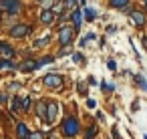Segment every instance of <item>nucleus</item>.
<instances>
[{"instance_id":"obj_3","label":"nucleus","mask_w":147,"mask_h":139,"mask_svg":"<svg viewBox=\"0 0 147 139\" xmlns=\"http://www.w3.org/2000/svg\"><path fill=\"white\" fill-rule=\"evenodd\" d=\"M0 6L10 14H18L20 12V2L18 0H0Z\"/></svg>"},{"instance_id":"obj_30","label":"nucleus","mask_w":147,"mask_h":139,"mask_svg":"<svg viewBox=\"0 0 147 139\" xmlns=\"http://www.w3.org/2000/svg\"><path fill=\"white\" fill-rule=\"evenodd\" d=\"M0 103H6V95H4V93L0 95Z\"/></svg>"},{"instance_id":"obj_17","label":"nucleus","mask_w":147,"mask_h":139,"mask_svg":"<svg viewBox=\"0 0 147 139\" xmlns=\"http://www.w3.org/2000/svg\"><path fill=\"white\" fill-rule=\"evenodd\" d=\"M18 107H20V97H14V99L10 101V109H12V113L18 111Z\"/></svg>"},{"instance_id":"obj_32","label":"nucleus","mask_w":147,"mask_h":139,"mask_svg":"<svg viewBox=\"0 0 147 139\" xmlns=\"http://www.w3.org/2000/svg\"><path fill=\"white\" fill-rule=\"evenodd\" d=\"M145 6H147V0H145Z\"/></svg>"},{"instance_id":"obj_5","label":"nucleus","mask_w":147,"mask_h":139,"mask_svg":"<svg viewBox=\"0 0 147 139\" xmlns=\"http://www.w3.org/2000/svg\"><path fill=\"white\" fill-rule=\"evenodd\" d=\"M28 30H30V28H28L26 24H16V26L10 28V36H14V38H22Z\"/></svg>"},{"instance_id":"obj_31","label":"nucleus","mask_w":147,"mask_h":139,"mask_svg":"<svg viewBox=\"0 0 147 139\" xmlns=\"http://www.w3.org/2000/svg\"><path fill=\"white\" fill-rule=\"evenodd\" d=\"M81 4H87V0H81Z\"/></svg>"},{"instance_id":"obj_11","label":"nucleus","mask_w":147,"mask_h":139,"mask_svg":"<svg viewBox=\"0 0 147 139\" xmlns=\"http://www.w3.org/2000/svg\"><path fill=\"white\" fill-rule=\"evenodd\" d=\"M71 18H73V24H75V28H81V22H83V12H81V10H75Z\"/></svg>"},{"instance_id":"obj_7","label":"nucleus","mask_w":147,"mask_h":139,"mask_svg":"<svg viewBox=\"0 0 147 139\" xmlns=\"http://www.w3.org/2000/svg\"><path fill=\"white\" fill-rule=\"evenodd\" d=\"M16 135H18V139H28V127L24 125V123H18L16 125Z\"/></svg>"},{"instance_id":"obj_28","label":"nucleus","mask_w":147,"mask_h":139,"mask_svg":"<svg viewBox=\"0 0 147 139\" xmlns=\"http://www.w3.org/2000/svg\"><path fill=\"white\" fill-rule=\"evenodd\" d=\"M101 89H105V91H113V85H107V83H103V85H101Z\"/></svg>"},{"instance_id":"obj_29","label":"nucleus","mask_w":147,"mask_h":139,"mask_svg":"<svg viewBox=\"0 0 147 139\" xmlns=\"http://www.w3.org/2000/svg\"><path fill=\"white\" fill-rule=\"evenodd\" d=\"M85 91H87V89H85V85H83V83H79V93H81V95H85Z\"/></svg>"},{"instance_id":"obj_21","label":"nucleus","mask_w":147,"mask_h":139,"mask_svg":"<svg viewBox=\"0 0 147 139\" xmlns=\"http://www.w3.org/2000/svg\"><path fill=\"white\" fill-rule=\"evenodd\" d=\"M49 40H51L49 36H47V38H40V40H36V43H34V47H36V49H38V47H45V45H49Z\"/></svg>"},{"instance_id":"obj_27","label":"nucleus","mask_w":147,"mask_h":139,"mask_svg":"<svg viewBox=\"0 0 147 139\" xmlns=\"http://www.w3.org/2000/svg\"><path fill=\"white\" fill-rule=\"evenodd\" d=\"M75 2H77V0H63L65 6H75Z\"/></svg>"},{"instance_id":"obj_8","label":"nucleus","mask_w":147,"mask_h":139,"mask_svg":"<svg viewBox=\"0 0 147 139\" xmlns=\"http://www.w3.org/2000/svg\"><path fill=\"white\" fill-rule=\"evenodd\" d=\"M0 53H2V57H6V59L14 57V49L8 47V45H4V43H0Z\"/></svg>"},{"instance_id":"obj_13","label":"nucleus","mask_w":147,"mask_h":139,"mask_svg":"<svg viewBox=\"0 0 147 139\" xmlns=\"http://www.w3.org/2000/svg\"><path fill=\"white\" fill-rule=\"evenodd\" d=\"M34 69H38V63H36V61H26V63H24V67H22V71H24V73L34 71Z\"/></svg>"},{"instance_id":"obj_6","label":"nucleus","mask_w":147,"mask_h":139,"mask_svg":"<svg viewBox=\"0 0 147 139\" xmlns=\"http://www.w3.org/2000/svg\"><path fill=\"white\" fill-rule=\"evenodd\" d=\"M47 111H49L47 121H49V123H53V121L57 119V115H59V105H57V103H49V105H47Z\"/></svg>"},{"instance_id":"obj_22","label":"nucleus","mask_w":147,"mask_h":139,"mask_svg":"<svg viewBox=\"0 0 147 139\" xmlns=\"http://www.w3.org/2000/svg\"><path fill=\"white\" fill-rule=\"evenodd\" d=\"M95 133H97V129H95V127H89V131H87L85 139H93V137H95Z\"/></svg>"},{"instance_id":"obj_18","label":"nucleus","mask_w":147,"mask_h":139,"mask_svg":"<svg viewBox=\"0 0 147 139\" xmlns=\"http://www.w3.org/2000/svg\"><path fill=\"white\" fill-rule=\"evenodd\" d=\"M0 69H14V65L8 59H2V61H0Z\"/></svg>"},{"instance_id":"obj_23","label":"nucleus","mask_w":147,"mask_h":139,"mask_svg":"<svg viewBox=\"0 0 147 139\" xmlns=\"http://www.w3.org/2000/svg\"><path fill=\"white\" fill-rule=\"evenodd\" d=\"M40 2H42L45 10H51V6H53V2H55V0H40Z\"/></svg>"},{"instance_id":"obj_1","label":"nucleus","mask_w":147,"mask_h":139,"mask_svg":"<svg viewBox=\"0 0 147 139\" xmlns=\"http://www.w3.org/2000/svg\"><path fill=\"white\" fill-rule=\"evenodd\" d=\"M63 133H65L67 137H75V135L79 133V121H77L75 117H69V119H65Z\"/></svg>"},{"instance_id":"obj_14","label":"nucleus","mask_w":147,"mask_h":139,"mask_svg":"<svg viewBox=\"0 0 147 139\" xmlns=\"http://www.w3.org/2000/svg\"><path fill=\"white\" fill-rule=\"evenodd\" d=\"M129 0H111V8H125Z\"/></svg>"},{"instance_id":"obj_10","label":"nucleus","mask_w":147,"mask_h":139,"mask_svg":"<svg viewBox=\"0 0 147 139\" xmlns=\"http://www.w3.org/2000/svg\"><path fill=\"white\" fill-rule=\"evenodd\" d=\"M131 20H133V24H135V26H143L145 16H143L141 12H131Z\"/></svg>"},{"instance_id":"obj_33","label":"nucleus","mask_w":147,"mask_h":139,"mask_svg":"<svg viewBox=\"0 0 147 139\" xmlns=\"http://www.w3.org/2000/svg\"><path fill=\"white\" fill-rule=\"evenodd\" d=\"M145 139H147V135H145Z\"/></svg>"},{"instance_id":"obj_24","label":"nucleus","mask_w":147,"mask_h":139,"mask_svg":"<svg viewBox=\"0 0 147 139\" xmlns=\"http://www.w3.org/2000/svg\"><path fill=\"white\" fill-rule=\"evenodd\" d=\"M28 139H42V133H40V131H34V133L28 135Z\"/></svg>"},{"instance_id":"obj_9","label":"nucleus","mask_w":147,"mask_h":139,"mask_svg":"<svg viewBox=\"0 0 147 139\" xmlns=\"http://www.w3.org/2000/svg\"><path fill=\"white\" fill-rule=\"evenodd\" d=\"M40 20H42L45 24H51V22L55 20V14H53V10H42V12H40Z\"/></svg>"},{"instance_id":"obj_19","label":"nucleus","mask_w":147,"mask_h":139,"mask_svg":"<svg viewBox=\"0 0 147 139\" xmlns=\"http://www.w3.org/2000/svg\"><path fill=\"white\" fill-rule=\"evenodd\" d=\"M30 103H32V101H30V97H24V99H20V107H22L24 111L30 107Z\"/></svg>"},{"instance_id":"obj_12","label":"nucleus","mask_w":147,"mask_h":139,"mask_svg":"<svg viewBox=\"0 0 147 139\" xmlns=\"http://www.w3.org/2000/svg\"><path fill=\"white\" fill-rule=\"evenodd\" d=\"M36 115H38V117H45V115H47V103H45V101H38V103H36Z\"/></svg>"},{"instance_id":"obj_2","label":"nucleus","mask_w":147,"mask_h":139,"mask_svg":"<svg viewBox=\"0 0 147 139\" xmlns=\"http://www.w3.org/2000/svg\"><path fill=\"white\" fill-rule=\"evenodd\" d=\"M73 34H75V28H71V26H63V28L59 30V40H61V45L67 47V45L73 40Z\"/></svg>"},{"instance_id":"obj_26","label":"nucleus","mask_w":147,"mask_h":139,"mask_svg":"<svg viewBox=\"0 0 147 139\" xmlns=\"http://www.w3.org/2000/svg\"><path fill=\"white\" fill-rule=\"evenodd\" d=\"M107 67H109L111 71H115V69H117V63H115V61H109V63H107Z\"/></svg>"},{"instance_id":"obj_25","label":"nucleus","mask_w":147,"mask_h":139,"mask_svg":"<svg viewBox=\"0 0 147 139\" xmlns=\"http://www.w3.org/2000/svg\"><path fill=\"white\" fill-rule=\"evenodd\" d=\"M73 61H75V63H83V55H79V53L73 55Z\"/></svg>"},{"instance_id":"obj_16","label":"nucleus","mask_w":147,"mask_h":139,"mask_svg":"<svg viewBox=\"0 0 147 139\" xmlns=\"http://www.w3.org/2000/svg\"><path fill=\"white\" fill-rule=\"evenodd\" d=\"M135 81H137V85H139V87H141L143 91H147V81H145V79H143L141 75H135Z\"/></svg>"},{"instance_id":"obj_4","label":"nucleus","mask_w":147,"mask_h":139,"mask_svg":"<svg viewBox=\"0 0 147 139\" xmlns=\"http://www.w3.org/2000/svg\"><path fill=\"white\" fill-rule=\"evenodd\" d=\"M42 81H45V85H47V87H53V89H55V87H61V85H63V77H61V75H55V73L47 75V77H45Z\"/></svg>"},{"instance_id":"obj_20","label":"nucleus","mask_w":147,"mask_h":139,"mask_svg":"<svg viewBox=\"0 0 147 139\" xmlns=\"http://www.w3.org/2000/svg\"><path fill=\"white\" fill-rule=\"evenodd\" d=\"M63 10H65V4H63V2H61V4H57V6H55V8H53V14H61V12H63Z\"/></svg>"},{"instance_id":"obj_15","label":"nucleus","mask_w":147,"mask_h":139,"mask_svg":"<svg viewBox=\"0 0 147 139\" xmlns=\"http://www.w3.org/2000/svg\"><path fill=\"white\" fill-rule=\"evenodd\" d=\"M83 16L91 22V20H95V10H93V8H85V10H83Z\"/></svg>"}]
</instances>
